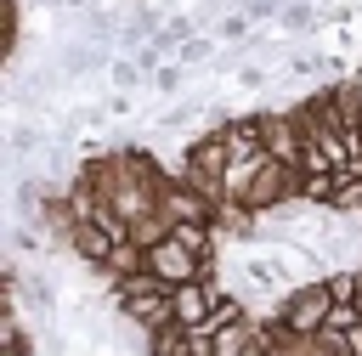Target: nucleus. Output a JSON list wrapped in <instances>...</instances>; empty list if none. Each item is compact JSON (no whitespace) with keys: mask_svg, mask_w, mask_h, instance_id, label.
Returning <instances> with one entry per match:
<instances>
[{"mask_svg":"<svg viewBox=\"0 0 362 356\" xmlns=\"http://www.w3.org/2000/svg\"><path fill=\"white\" fill-rule=\"evenodd\" d=\"M158 203H164V215H170V220H215V209H221L215 198H204V192H198V186H187L181 175L164 186V198H158Z\"/></svg>","mask_w":362,"mask_h":356,"instance_id":"0eeeda50","label":"nucleus"},{"mask_svg":"<svg viewBox=\"0 0 362 356\" xmlns=\"http://www.w3.org/2000/svg\"><path fill=\"white\" fill-rule=\"evenodd\" d=\"M170 226H175V220H170V215H164V203H158V209H147L141 220H130V237H136L141 249H153V243H164V237H170Z\"/></svg>","mask_w":362,"mask_h":356,"instance_id":"4468645a","label":"nucleus"},{"mask_svg":"<svg viewBox=\"0 0 362 356\" xmlns=\"http://www.w3.org/2000/svg\"><path fill=\"white\" fill-rule=\"evenodd\" d=\"M226 283L209 271V277H192V283H175L170 288V311H175V322L181 328H209V316H215V294H221Z\"/></svg>","mask_w":362,"mask_h":356,"instance_id":"20e7f679","label":"nucleus"},{"mask_svg":"<svg viewBox=\"0 0 362 356\" xmlns=\"http://www.w3.org/2000/svg\"><path fill=\"white\" fill-rule=\"evenodd\" d=\"M328 96H334V107H339V124H345V130H362V79H334Z\"/></svg>","mask_w":362,"mask_h":356,"instance_id":"9d476101","label":"nucleus"},{"mask_svg":"<svg viewBox=\"0 0 362 356\" xmlns=\"http://www.w3.org/2000/svg\"><path fill=\"white\" fill-rule=\"evenodd\" d=\"M204 113H209V102H204V96H181L175 107H164V113H158V130H187V124H198Z\"/></svg>","mask_w":362,"mask_h":356,"instance_id":"ddd939ff","label":"nucleus"},{"mask_svg":"<svg viewBox=\"0 0 362 356\" xmlns=\"http://www.w3.org/2000/svg\"><path fill=\"white\" fill-rule=\"evenodd\" d=\"M277 28H283L288 40H300V34L322 28V6H317V0H283V11H277Z\"/></svg>","mask_w":362,"mask_h":356,"instance_id":"1a4fd4ad","label":"nucleus"},{"mask_svg":"<svg viewBox=\"0 0 362 356\" xmlns=\"http://www.w3.org/2000/svg\"><path fill=\"white\" fill-rule=\"evenodd\" d=\"M187 356H192V350H187Z\"/></svg>","mask_w":362,"mask_h":356,"instance_id":"6ab92c4d","label":"nucleus"},{"mask_svg":"<svg viewBox=\"0 0 362 356\" xmlns=\"http://www.w3.org/2000/svg\"><path fill=\"white\" fill-rule=\"evenodd\" d=\"M113 57H119L113 45H90V40H62V45H57V68H62L68 85H85L90 73H107Z\"/></svg>","mask_w":362,"mask_h":356,"instance_id":"39448f33","label":"nucleus"},{"mask_svg":"<svg viewBox=\"0 0 362 356\" xmlns=\"http://www.w3.org/2000/svg\"><path fill=\"white\" fill-rule=\"evenodd\" d=\"M215 237L221 243H260V215L249 209V203H238V198H226L221 209H215Z\"/></svg>","mask_w":362,"mask_h":356,"instance_id":"6e6552de","label":"nucleus"},{"mask_svg":"<svg viewBox=\"0 0 362 356\" xmlns=\"http://www.w3.org/2000/svg\"><path fill=\"white\" fill-rule=\"evenodd\" d=\"M147 271L158 277V283H192V277H209L215 271V260H204V254H192L187 243H175V237H164V243H153L147 249Z\"/></svg>","mask_w":362,"mask_h":356,"instance_id":"7ed1b4c3","label":"nucleus"},{"mask_svg":"<svg viewBox=\"0 0 362 356\" xmlns=\"http://www.w3.org/2000/svg\"><path fill=\"white\" fill-rule=\"evenodd\" d=\"M294 198H300V164H277L266 153V158L249 164V181H243V198L238 203H249L255 215H266V209H283Z\"/></svg>","mask_w":362,"mask_h":356,"instance_id":"f03ea898","label":"nucleus"},{"mask_svg":"<svg viewBox=\"0 0 362 356\" xmlns=\"http://www.w3.org/2000/svg\"><path fill=\"white\" fill-rule=\"evenodd\" d=\"M215 57H221V40H215L209 28H204V34H192V40L175 51V62H181V68H215Z\"/></svg>","mask_w":362,"mask_h":356,"instance_id":"9b49d317","label":"nucleus"},{"mask_svg":"<svg viewBox=\"0 0 362 356\" xmlns=\"http://www.w3.org/2000/svg\"><path fill=\"white\" fill-rule=\"evenodd\" d=\"M187 73H192V68H181V62L153 68V96H181V90H187Z\"/></svg>","mask_w":362,"mask_h":356,"instance_id":"dca6fc26","label":"nucleus"},{"mask_svg":"<svg viewBox=\"0 0 362 356\" xmlns=\"http://www.w3.org/2000/svg\"><path fill=\"white\" fill-rule=\"evenodd\" d=\"M209 34H215V40H226V45H243V40H255V17H249V11H226Z\"/></svg>","mask_w":362,"mask_h":356,"instance_id":"2eb2a0df","label":"nucleus"},{"mask_svg":"<svg viewBox=\"0 0 362 356\" xmlns=\"http://www.w3.org/2000/svg\"><path fill=\"white\" fill-rule=\"evenodd\" d=\"M345 356H362V322H356V328L345 333Z\"/></svg>","mask_w":362,"mask_h":356,"instance_id":"a211bd4d","label":"nucleus"},{"mask_svg":"<svg viewBox=\"0 0 362 356\" xmlns=\"http://www.w3.org/2000/svg\"><path fill=\"white\" fill-rule=\"evenodd\" d=\"M266 79H272V68H260V62H238V85H243V90H266Z\"/></svg>","mask_w":362,"mask_h":356,"instance_id":"f3484780","label":"nucleus"},{"mask_svg":"<svg viewBox=\"0 0 362 356\" xmlns=\"http://www.w3.org/2000/svg\"><path fill=\"white\" fill-rule=\"evenodd\" d=\"M260 119H266V153H272L277 164H300V153H305V130H300L294 107H283V113H260Z\"/></svg>","mask_w":362,"mask_h":356,"instance_id":"423d86ee","label":"nucleus"},{"mask_svg":"<svg viewBox=\"0 0 362 356\" xmlns=\"http://www.w3.org/2000/svg\"><path fill=\"white\" fill-rule=\"evenodd\" d=\"M107 85H113V90H141V85H153V73H147L136 57H124V51H119V57H113V68H107Z\"/></svg>","mask_w":362,"mask_h":356,"instance_id":"f8f14e48","label":"nucleus"},{"mask_svg":"<svg viewBox=\"0 0 362 356\" xmlns=\"http://www.w3.org/2000/svg\"><path fill=\"white\" fill-rule=\"evenodd\" d=\"M328 311H334V288H328V277H305V283H294L283 299H272V311H260L255 322H283L288 333L311 339V333L328 328Z\"/></svg>","mask_w":362,"mask_h":356,"instance_id":"f257e3e1","label":"nucleus"}]
</instances>
